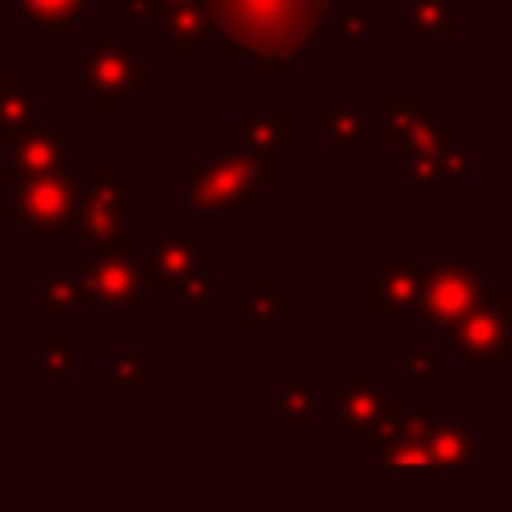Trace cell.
<instances>
[{
	"mask_svg": "<svg viewBox=\"0 0 512 512\" xmlns=\"http://www.w3.org/2000/svg\"><path fill=\"white\" fill-rule=\"evenodd\" d=\"M340 4L348 0H204L224 60L264 52L300 60L312 52L324 16Z\"/></svg>",
	"mask_w": 512,
	"mask_h": 512,
	"instance_id": "cell-1",
	"label": "cell"
},
{
	"mask_svg": "<svg viewBox=\"0 0 512 512\" xmlns=\"http://www.w3.org/2000/svg\"><path fill=\"white\" fill-rule=\"evenodd\" d=\"M276 180V152L244 144L240 152H204L188 168V212L192 216H232L244 204H256L260 192Z\"/></svg>",
	"mask_w": 512,
	"mask_h": 512,
	"instance_id": "cell-2",
	"label": "cell"
},
{
	"mask_svg": "<svg viewBox=\"0 0 512 512\" xmlns=\"http://www.w3.org/2000/svg\"><path fill=\"white\" fill-rule=\"evenodd\" d=\"M76 192H80L76 188V168L12 180V184H4L0 216L8 224H16L20 232H48V236L72 240L76 236V224H72Z\"/></svg>",
	"mask_w": 512,
	"mask_h": 512,
	"instance_id": "cell-3",
	"label": "cell"
},
{
	"mask_svg": "<svg viewBox=\"0 0 512 512\" xmlns=\"http://www.w3.org/2000/svg\"><path fill=\"white\" fill-rule=\"evenodd\" d=\"M436 328H440L436 352H452L464 364H496V368L512 364V300L504 292H492L480 308Z\"/></svg>",
	"mask_w": 512,
	"mask_h": 512,
	"instance_id": "cell-4",
	"label": "cell"
},
{
	"mask_svg": "<svg viewBox=\"0 0 512 512\" xmlns=\"http://www.w3.org/2000/svg\"><path fill=\"white\" fill-rule=\"evenodd\" d=\"M128 200H132V188L116 180L108 164H96L88 192H76V204H72L76 236L92 240L96 252H128L132 244Z\"/></svg>",
	"mask_w": 512,
	"mask_h": 512,
	"instance_id": "cell-5",
	"label": "cell"
},
{
	"mask_svg": "<svg viewBox=\"0 0 512 512\" xmlns=\"http://www.w3.org/2000/svg\"><path fill=\"white\" fill-rule=\"evenodd\" d=\"M80 88L96 112H128L132 96L148 92V72L124 40H96L80 64Z\"/></svg>",
	"mask_w": 512,
	"mask_h": 512,
	"instance_id": "cell-6",
	"label": "cell"
},
{
	"mask_svg": "<svg viewBox=\"0 0 512 512\" xmlns=\"http://www.w3.org/2000/svg\"><path fill=\"white\" fill-rule=\"evenodd\" d=\"M492 296V276L468 260H432L424 264V292L416 300L420 324H448L480 308Z\"/></svg>",
	"mask_w": 512,
	"mask_h": 512,
	"instance_id": "cell-7",
	"label": "cell"
},
{
	"mask_svg": "<svg viewBox=\"0 0 512 512\" xmlns=\"http://www.w3.org/2000/svg\"><path fill=\"white\" fill-rule=\"evenodd\" d=\"M76 288H80V312L96 308H128L144 312L148 308V288L136 276V264L128 252H96V256H76Z\"/></svg>",
	"mask_w": 512,
	"mask_h": 512,
	"instance_id": "cell-8",
	"label": "cell"
},
{
	"mask_svg": "<svg viewBox=\"0 0 512 512\" xmlns=\"http://www.w3.org/2000/svg\"><path fill=\"white\" fill-rule=\"evenodd\" d=\"M132 264H136V276L148 288V296L176 292L196 268H204V240L200 236H180V240L152 236L148 240V256H140Z\"/></svg>",
	"mask_w": 512,
	"mask_h": 512,
	"instance_id": "cell-9",
	"label": "cell"
},
{
	"mask_svg": "<svg viewBox=\"0 0 512 512\" xmlns=\"http://www.w3.org/2000/svg\"><path fill=\"white\" fill-rule=\"evenodd\" d=\"M72 148H76V132L72 128H56V132H28L16 144L4 148V168L0 180H28V176H48V172H64L72 168Z\"/></svg>",
	"mask_w": 512,
	"mask_h": 512,
	"instance_id": "cell-10",
	"label": "cell"
},
{
	"mask_svg": "<svg viewBox=\"0 0 512 512\" xmlns=\"http://www.w3.org/2000/svg\"><path fill=\"white\" fill-rule=\"evenodd\" d=\"M440 420V404L436 400H424L412 408V420L376 452V460H384L388 472L396 476H416V472H428V424Z\"/></svg>",
	"mask_w": 512,
	"mask_h": 512,
	"instance_id": "cell-11",
	"label": "cell"
},
{
	"mask_svg": "<svg viewBox=\"0 0 512 512\" xmlns=\"http://www.w3.org/2000/svg\"><path fill=\"white\" fill-rule=\"evenodd\" d=\"M420 292H424V264L400 260L364 280V308L368 312H412Z\"/></svg>",
	"mask_w": 512,
	"mask_h": 512,
	"instance_id": "cell-12",
	"label": "cell"
},
{
	"mask_svg": "<svg viewBox=\"0 0 512 512\" xmlns=\"http://www.w3.org/2000/svg\"><path fill=\"white\" fill-rule=\"evenodd\" d=\"M328 400H332L336 420H340L348 432H360V436L376 424V416H380V408H384V392L372 384V376H368L364 364H348L344 384H336V388L328 392Z\"/></svg>",
	"mask_w": 512,
	"mask_h": 512,
	"instance_id": "cell-13",
	"label": "cell"
},
{
	"mask_svg": "<svg viewBox=\"0 0 512 512\" xmlns=\"http://www.w3.org/2000/svg\"><path fill=\"white\" fill-rule=\"evenodd\" d=\"M428 472L452 476V472H472L476 464V424H452V420H432L428 424Z\"/></svg>",
	"mask_w": 512,
	"mask_h": 512,
	"instance_id": "cell-14",
	"label": "cell"
},
{
	"mask_svg": "<svg viewBox=\"0 0 512 512\" xmlns=\"http://www.w3.org/2000/svg\"><path fill=\"white\" fill-rule=\"evenodd\" d=\"M36 128H40V96L28 92L16 72L0 76V144L8 148Z\"/></svg>",
	"mask_w": 512,
	"mask_h": 512,
	"instance_id": "cell-15",
	"label": "cell"
},
{
	"mask_svg": "<svg viewBox=\"0 0 512 512\" xmlns=\"http://www.w3.org/2000/svg\"><path fill=\"white\" fill-rule=\"evenodd\" d=\"M164 24H168L164 52H168L172 60H192V56L204 52V40H208V32H212V20H208L204 0H184V4H176Z\"/></svg>",
	"mask_w": 512,
	"mask_h": 512,
	"instance_id": "cell-16",
	"label": "cell"
},
{
	"mask_svg": "<svg viewBox=\"0 0 512 512\" xmlns=\"http://www.w3.org/2000/svg\"><path fill=\"white\" fill-rule=\"evenodd\" d=\"M308 124H312L316 132H324L332 148H352V144L360 148V144L368 140V120H364L360 112H352L348 92H332L324 108H312V112H308Z\"/></svg>",
	"mask_w": 512,
	"mask_h": 512,
	"instance_id": "cell-17",
	"label": "cell"
},
{
	"mask_svg": "<svg viewBox=\"0 0 512 512\" xmlns=\"http://www.w3.org/2000/svg\"><path fill=\"white\" fill-rule=\"evenodd\" d=\"M36 376L48 384H76V332L72 328H40L36 336Z\"/></svg>",
	"mask_w": 512,
	"mask_h": 512,
	"instance_id": "cell-18",
	"label": "cell"
},
{
	"mask_svg": "<svg viewBox=\"0 0 512 512\" xmlns=\"http://www.w3.org/2000/svg\"><path fill=\"white\" fill-rule=\"evenodd\" d=\"M292 308H296V296H292L288 288H280L272 272H260L256 284H252V292H248L244 304H240V328H244V332L268 328V324H276L280 316H288Z\"/></svg>",
	"mask_w": 512,
	"mask_h": 512,
	"instance_id": "cell-19",
	"label": "cell"
},
{
	"mask_svg": "<svg viewBox=\"0 0 512 512\" xmlns=\"http://www.w3.org/2000/svg\"><path fill=\"white\" fill-rule=\"evenodd\" d=\"M12 4L36 32H44L52 40H72L76 20L88 16V8H92L88 0H12Z\"/></svg>",
	"mask_w": 512,
	"mask_h": 512,
	"instance_id": "cell-20",
	"label": "cell"
},
{
	"mask_svg": "<svg viewBox=\"0 0 512 512\" xmlns=\"http://www.w3.org/2000/svg\"><path fill=\"white\" fill-rule=\"evenodd\" d=\"M236 136H240V144L280 152V148H292V140H296V116H292L288 108H264V112H248V116H240Z\"/></svg>",
	"mask_w": 512,
	"mask_h": 512,
	"instance_id": "cell-21",
	"label": "cell"
},
{
	"mask_svg": "<svg viewBox=\"0 0 512 512\" xmlns=\"http://www.w3.org/2000/svg\"><path fill=\"white\" fill-rule=\"evenodd\" d=\"M404 36L408 40H452L456 20H452L448 0H412L408 20H404Z\"/></svg>",
	"mask_w": 512,
	"mask_h": 512,
	"instance_id": "cell-22",
	"label": "cell"
},
{
	"mask_svg": "<svg viewBox=\"0 0 512 512\" xmlns=\"http://www.w3.org/2000/svg\"><path fill=\"white\" fill-rule=\"evenodd\" d=\"M432 152H436V168H440V180H444V184H464V180H472V172H476V152L464 148L452 128H440Z\"/></svg>",
	"mask_w": 512,
	"mask_h": 512,
	"instance_id": "cell-23",
	"label": "cell"
},
{
	"mask_svg": "<svg viewBox=\"0 0 512 512\" xmlns=\"http://www.w3.org/2000/svg\"><path fill=\"white\" fill-rule=\"evenodd\" d=\"M420 108H424V100L416 96V92H392L388 100H384V140L392 144V148H404V140H408V128H412V120L420 116Z\"/></svg>",
	"mask_w": 512,
	"mask_h": 512,
	"instance_id": "cell-24",
	"label": "cell"
},
{
	"mask_svg": "<svg viewBox=\"0 0 512 512\" xmlns=\"http://www.w3.org/2000/svg\"><path fill=\"white\" fill-rule=\"evenodd\" d=\"M40 308L44 312H80V288L76 276H56V272H40Z\"/></svg>",
	"mask_w": 512,
	"mask_h": 512,
	"instance_id": "cell-25",
	"label": "cell"
},
{
	"mask_svg": "<svg viewBox=\"0 0 512 512\" xmlns=\"http://www.w3.org/2000/svg\"><path fill=\"white\" fill-rule=\"evenodd\" d=\"M176 292L184 296V308H192V312H220V308H224L220 284H216V276H212V272H204V268H196V272H192Z\"/></svg>",
	"mask_w": 512,
	"mask_h": 512,
	"instance_id": "cell-26",
	"label": "cell"
},
{
	"mask_svg": "<svg viewBox=\"0 0 512 512\" xmlns=\"http://www.w3.org/2000/svg\"><path fill=\"white\" fill-rule=\"evenodd\" d=\"M112 384H148V348H116L112 352Z\"/></svg>",
	"mask_w": 512,
	"mask_h": 512,
	"instance_id": "cell-27",
	"label": "cell"
},
{
	"mask_svg": "<svg viewBox=\"0 0 512 512\" xmlns=\"http://www.w3.org/2000/svg\"><path fill=\"white\" fill-rule=\"evenodd\" d=\"M320 36H328V40H360V36H368V12L364 8H344L340 16H324V24H320Z\"/></svg>",
	"mask_w": 512,
	"mask_h": 512,
	"instance_id": "cell-28",
	"label": "cell"
},
{
	"mask_svg": "<svg viewBox=\"0 0 512 512\" xmlns=\"http://www.w3.org/2000/svg\"><path fill=\"white\" fill-rule=\"evenodd\" d=\"M276 420H312V392L304 384H276Z\"/></svg>",
	"mask_w": 512,
	"mask_h": 512,
	"instance_id": "cell-29",
	"label": "cell"
},
{
	"mask_svg": "<svg viewBox=\"0 0 512 512\" xmlns=\"http://www.w3.org/2000/svg\"><path fill=\"white\" fill-rule=\"evenodd\" d=\"M400 360H404V380H408V384H432V380H436V360H432V352L400 348Z\"/></svg>",
	"mask_w": 512,
	"mask_h": 512,
	"instance_id": "cell-30",
	"label": "cell"
},
{
	"mask_svg": "<svg viewBox=\"0 0 512 512\" xmlns=\"http://www.w3.org/2000/svg\"><path fill=\"white\" fill-rule=\"evenodd\" d=\"M128 16L132 20H148V24H164L168 8H164V0H128Z\"/></svg>",
	"mask_w": 512,
	"mask_h": 512,
	"instance_id": "cell-31",
	"label": "cell"
},
{
	"mask_svg": "<svg viewBox=\"0 0 512 512\" xmlns=\"http://www.w3.org/2000/svg\"><path fill=\"white\" fill-rule=\"evenodd\" d=\"M0 292H4V260H0Z\"/></svg>",
	"mask_w": 512,
	"mask_h": 512,
	"instance_id": "cell-32",
	"label": "cell"
},
{
	"mask_svg": "<svg viewBox=\"0 0 512 512\" xmlns=\"http://www.w3.org/2000/svg\"><path fill=\"white\" fill-rule=\"evenodd\" d=\"M0 348H4V332H0Z\"/></svg>",
	"mask_w": 512,
	"mask_h": 512,
	"instance_id": "cell-33",
	"label": "cell"
}]
</instances>
